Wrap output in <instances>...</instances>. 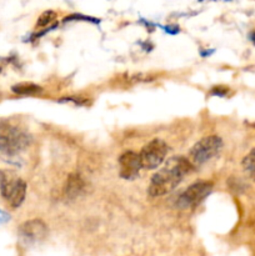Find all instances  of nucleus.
Listing matches in <instances>:
<instances>
[{
	"label": "nucleus",
	"instance_id": "obj_1",
	"mask_svg": "<svg viewBox=\"0 0 255 256\" xmlns=\"http://www.w3.org/2000/svg\"><path fill=\"white\" fill-rule=\"evenodd\" d=\"M194 170L192 165L184 156H172L165 162L164 166L158 170L150 180L148 192L150 196H164L175 189Z\"/></svg>",
	"mask_w": 255,
	"mask_h": 256
},
{
	"label": "nucleus",
	"instance_id": "obj_2",
	"mask_svg": "<svg viewBox=\"0 0 255 256\" xmlns=\"http://www.w3.org/2000/svg\"><path fill=\"white\" fill-rule=\"evenodd\" d=\"M32 142V138L24 130L8 122H0V152L15 155L26 149Z\"/></svg>",
	"mask_w": 255,
	"mask_h": 256
},
{
	"label": "nucleus",
	"instance_id": "obj_3",
	"mask_svg": "<svg viewBox=\"0 0 255 256\" xmlns=\"http://www.w3.org/2000/svg\"><path fill=\"white\" fill-rule=\"evenodd\" d=\"M0 192L12 208H19L26 195V182L14 172L0 170Z\"/></svg>",
	"mask_w": 255,
	"mask_h": 256
},
{
	"label": "nucleus",
	"instance_id": "obj_4",
	"mask_svg": "<svg viewBox=\"0 0 255 256\" xmlns=\"http://www.w3.org/2000/svg\"><path fill=\"white\" fill-rule=\"evenodd\" d=\"M222 149V140L219 136L210 135V136L202 138L190 149L189 162L192 168H199L216 156Z\"/></svg>",
	"mask_w": 255,
	"mask_h": 256
},
{
	"label": "nucleus",
	"instance_id": "obj_5",
	"mask_svg": "<svg viewBox=\"0 0 255 256\" xmlns=\"http://www.w3.org/2000/svg\"><path fill=\"white\" fill-rule=\"evenodd\" d=\"M169 146L162 139H152V142H148L139 152L142 169L152 170L159 168L165 162Z\"/></svg>",
	"mask_w": 255,
	"mask_h": 256
},
{
	"label": "nucleus",
	"instance_id": "obj_6",
	"mask_svg": "<svg viewBox=\"0 0 255 256\" xmlns=\"http://www.w3.org/2000/svg\"><path fill=\"white\" fill-rule=\"evenodd\" d=\"M212 192V184L209 182H196L185 189L176 199V206L180 209H195Z\"/></svg>",
	"mask_w": 255,
	"mask_h": 256
},
{
	"label": "nucleus",
	"instance_id": "obj_7",
	"mask_svg": "<svg viewBox=\"0 0 255 256\" xmlns=\"http://www.w3.org/2000/svg\"><path fill=\"white\" fill-rule=\"evenodd\" d=\"M48 225L40 219H32L25 222L19 228V236L26 244H36L42 242L48 235Z\"/></svg>",
	"mask_w": 255,
	"mask_h": 256
},
{
	"label": "nucleus",
	"instance_id": "obj_8",
	"mask_svg": "<svg viewBox=\"0 0 255 256\" xmlns=\"http://www.w3.org/2000/svg\"><path fill=\"white\" fill-rule=\"evenodd\" d=\"M120 176L125 180H134L139 175L142 164H140L139 154L132 150H126L119 158Z\"/></svg>",
	"mask_w": 255,
	"mask_h": 256
},
{
	"label": "nucleus",
	"instance_id": "obj_9",
	"mask_svg": "<svg viewBox=\"0 0 255 256\" xmlns=\"http://www.w3.org/2000/svg\"><path fill=\"white\" fill-rule=\"evenodd\" d=\"M85 192V182L79 174H72L65 182L64 194L69 199L79 198Z\"/></svg>",
	"mask_w": 255,
	"mask_h": 256
},
{
	"label": "nucleus",
	"instance_id": "obj_10",
	"mask_svg": "<svg viewBox=\"0 0 255 256\" xmlns=\"http://www.w3.org/2000/svg\"><path fill=\"white\" fill-rule=\"evenodd\" d=\"M12 92L19 95H34L42 92V88L32 82H20L12 88Z\"/></svg>",
	"mask_w": 255,
	"mask_h": 256
},
{
	"label": "nucleus",
	"instance_id": "obj_11",
	"mask_svg": "<svg viewBox=\"0 0 255 256\" xmlns=\"http://www.w3.org/2000/svg\"><path fill=\"white\" fill-rule=\"evenodd\" d=\"M242 169L250 179L255 180V149L252 150L242 160Z\"/></svg>",
	"mask_w": 255,
	"mask_h": 256
},
{
	"label": "nucleus",
	"instance_id": "obj_12",
	"mask_svg": "<svg viewBox=\"0 0 255 256\" xmlns=\"http://www.w3.org/2000/svg\"><path fill=\"white\" fill-rule=\"evenodd\" d=\"M55 18H56V14H55L54 12H52V10H48V12H42V14L40 15V18L38 19L36 26L42 28V26H46V25H50L52 22H54Z\"/></svg>",
	"mask_w": 255,
	"mask_h": 256
},
{
	"label": "nucleus",
	"instance_id": "obj_13",
	"mask_svg": "<svg viewBox=\"0 0 255 256\" xmlns=\"http://www.w3.org/2000/svg\"><path fill=\"white\" fill-rule=\"evenodd\" d=\"M228 92H229V89L224 86H218L212 89V95H215V96H225Z\"/></svg>",
	"mask_w": 255,
	"mask_h": 256
},
{
	"label": "nucleus",
	"instance_id": "obj_14",
	"mask_svg": "<svg viewBox=\"0 0 255 256\" xmlns=\"http://www.w3.org/2000/svg\"><path fill=\"white\" fill-rule=\"evenodd\" d=\"M9 220H10V215L8 214L6 212H4V210H0V225L5 224V222H8Z\"/></svg>",
	"mask_w": 255,
	"mask_h": 256
},
{
	"label": "nucleus",
	"instance_id": "obj_15",
	"mask_svg": "<svg viewBox=\"0 0 255 256\" xmlns=\"http://www.w3.org/2000/svg\"><path fill=\"white\" fill-rule=\"evenodd\" d=\"M249 39H250V42H254V44H255V30H254V32H250V34H249Z\"/></svg>",
	"mask_w": 255,
	"mask_h": 256
}]
</instances>
